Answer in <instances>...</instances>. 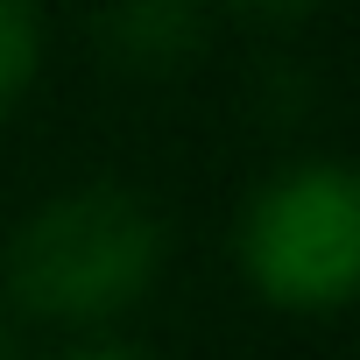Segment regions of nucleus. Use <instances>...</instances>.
I'll return each mask as SVG.
<instances>
[{
	"mask_svg": "<svg viewBox=\"0 0 360 360\" xmlns=\"http://www.w3.org/2000/svg\"><path fill=\"white\" fill-rule=\"evenodd\" d=\"M162 212L127 184H71L43 198L0 248L8 304L43 325H106L162 276Z\"/></svg>",
	"mask_w": 360,
	"mask_h": 360,
	"instance_id": "nucleus-1",
	"label": "nucleus"
},
{
	"mask_svg": "<svg viewBox=\"0 0 360 360\" xmlns=\"http://www.w3.org/2000/svg\"><path fill=\"white\" fill-rule=\"evenodd\" d=\"M233 262L276 311H339L360 290V176L346 155L276 162L233 212Z\"/></svg>",
	"mask_w": 360,
	"mask_h": 360,
	"instance_id": "nucleus-2",
	"label": "nucleus"
},
{
	"mask_svg": "<svg viewBox=\"0 0 360 360\" xmlns=\"http://www.w3.org/2000/svg\"><path fill=\"white\" fill-rule=\"evenodd\" d=\"M43 71V15L22 0H0V113H15Z\"/></svg>",
	"mask_w": 360,
	"mask_h": 360,
	"instance_id": "nucleus-3",
	"label": "nucleus"
},
{
	"mask_svg": "<svg viewBox=\"0 0 360 360\" xmlns=\"http://www.w3.org/2000/svg\"><path fill=\"white\" fill-rule=\"evenodd\" d=\"M106 36H120L127 57H184L198 43V15L191 8H113Z\"/></svg>",
	"mask_w": 360,
	"mask_h": 360,
	"instance_id": "nucleus-4",
	"label": "nucleus"
},
{
	"mask_svg": "<svg viewBox=\"0 0 360 360\" xmlns=\"http://www.w3.org/2000/svg\"><path fill=\"white\" fill-rule=\"evenodd\" d=\"M50 360H155V353H148V346H134V339L99 332V339H71V346H57Z\"/></svg>",
	"mask_w": 360,
	"mask_h": 360,
	"instance_id": "nucleus-5",
	"label": "nucleus"
},
{
	"mask_svg": "<svg viewBox=\"0 0 360 360\" xmlns=\"http://www.w3.org/2000/svg\"><path fill=\"white\" fill-rule=\"evenodd\" d=\"M0 360H22V339H15V318L0 311Z\"/></svg>",
	"mask_w": 360,
	"mask_h": 360,
	"instance_id": "nucleus-6",
	"label": "nucleus"
}]
</instances>
